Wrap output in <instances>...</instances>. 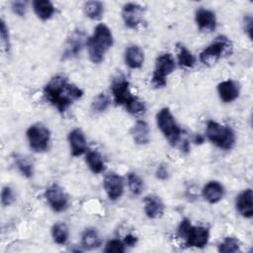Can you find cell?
Listing matches in <instances>:
<instances>
[{
	"mask_svg": "<svg viewBox=\"0 0 253 253\" xmlns=\"http://www.w3.org/2000/svg\"><path fill=\"white\" fill-rule=\"evenodd\" d=\"M43 96L59 113H64L75 101L82 98L83 91L69 82L64 75L57 74L45 84Z\"/></svg>",
	"mask_w": 253,
	"mask_h": 253,
	"instance_id": "obj_1",
	"label": "cell"
},
{
	"mask_svg": "<svg viewBox=\"0 0 253 253\" xmlns=\"http://www.w3.org/2000/svg\"><path fill=\"white\" fill-rule=\"evenodd\" d=\"M113 43L114 38L110 28L105 24H99L86 42L89 59L95 64L101 63Z\"/></svg>",
	"mask_w": 253,
	"mask_h": 253,
	"instance_id": "obj_2",
	"label": "cell"
},
{
	"mask_svg": "<svg viewBox=\"0 0 253 253\" xmlns=\"http://www.w3.org/2000/svg\"><path fill=\"white\" fill-rule=\"evenodd\" d=\"M177 235L184 240L187 247L204 248L209 242L210 230L205 226H194L190 219L184 218L178 226Z\"/></svg>",
	"mask_w": 253,
	"mask_h": 253,
	"instance_id": "obj_3",
	"label": "cell"
},
{
	"mask_svg": "<svg viewBox=\"0 0 253 253\" xmlns=\"http://www.w3.org/2000/svg\"><path fill=\"white\" fill-rule=\"evenodd\" d=\"M206 135L211 142L220 149L230 150L235 145V133L229 126L209 121L207 123Z\"/></svg>",
	"mask_w": 253,
	"mask_h": 253,
	"instance_id": "obj_4",
	"label": "cell"
},
{
	"mask_svg": "<svg viewBox=\"0 0 253 253\" xmlns=\"http://www.w3.org/2000/svg\"><path fill=\"white\" fill-rule=\"evenodd\" d=\"M156 124L167 141L172 146L176 145L180 140L182 130L169 108H162L157 113Z\"/></svg>",
	"mask_w": 253,
	"mask_h": 253,
	"instance_id": "obj_5",
	"label": "cell"
},
{
	"mask_svg": "<svg viewBox=\"0 0 253 253\" xmlns=\"http://www.w3.org/2000/svg\"><path fill=\"white\" fill-rule=\"evenodd\" d=\"M232 49V43L224 36H218L215 40L210 43L207 47H205L200 53V61L207 65L212 66L214 65L223 54L229 52Z\"/></svg>",
	"mask_w": 253,
	"mask_h": 253,
	"instance_id": "obj_6",
	"label": "cell"
},
{
	"mask_svg": "<svg viewBox=\"0 0 253 253\" xmlns=\"http://www.w3.org/2000/svg\"><path fill=\"white\" fill-rule=\"evenodd\" d=\"M175 66V59L171 53L165 52L157 56L151 77L152 85L155 88L165 87L167 84V78L174 71Z\"/></svg>",
	"mask_w": 253,
	"mask_h": 253,
	"instance_id": "obj_7",
	"label": "cell"
},
{
	"mask_svg": "<svg viewBox=\"0 0 253 253\" xmlns=\"http://www.w3.org/2000/svg\"><path fill=\"white\" fill-rule=\"evenodd\" d=\"M29 145L35 152H44L47 150L50 141V131L42 123H37L27 129Z\"/></svg>",
	"mask_w": 253,
	"mask_h": 253,
	"instance_id": "obj_8",
	"label": "cell"
},
{
	"mask_svg": "<svg viewBox=\"0 0 253 253\" xmlns=\"http://www.w3.org/2000/svg\"><path fill=\"white\" fill-rule=\"evenodd\" d=\"M111 92L114 103L117 106H124L125 108L135 98L129 90V82L123 74H117L111 82Z\"/></svg>",
	"mask_w": 253,
	"mask_h": 253,
	"instance_id": "obj_9",
	"label": "cell"
},
{
	"mask_svg": "<svg viewBox=\"0 0 253 253\" xmlns=\"http://www.w3.org/2000/svg\"><path fill=\"white\" fill-rule=\"evenodd\" d=\"M44 199L48 206L56 212H61L69 207V198L58 184H51L44 191Z\"/></svg>",
	"mask_w": 253,
	"mask_h": 253,
	"instance_id": "obj_10",
	"label": "cell"
},
{
	"mask_svg": "<svg viewBox=\"0 0 253 253\" xmlns=\"http://www.w3.org/2000/svg\"><path fill=\"white\" fill-rule=\"evenodd\" d=\"M103 186L108 198L111 201L119 200L124 194V188H125L124 179L121 175L115 172H111L105 176Z\"/></svg>",
	"mask_w": 253,
	"mask_h": 253,
	"instance_id": "obj_11",
	"label": "cell"
},
{
	"mask_svg": "<svg viewBox=\"0 0 253 253\" xmlns=\"http://www.w3.org/2000/svg\"><path fill=\"white\" fill-rule=\"evenodd\" d=\"M143 7L137 3H126L122 10V17L125 25L129 29H135L141 22Z\"/></svg>",
	"mask_w": 253,
	"mask_h": 253,
	"instance_id": "obj_12",
	"label": "cell"
},
{
	"mask_svg": "<svg viewBox=\"0 0 253 253\" xmlns=\"http://www.w3.org/2000/svg\"><path fill=\"white\" fill-rule=\"evenodd\" d=\"M83 44H84V33L80 30L73 31L65 42L64 50L62 53V59H69V58L76 57L80 53L83 47Z\"/></svg>",
	"mask_w": 253,
	"mask_h": 253,
	"instance_id": "obj_13",
	"label": "cell"
},
{
	"mask_svg": "<svg viewBox=\"0 0 253 253\" xmlns=\"http://www.w3.org/2000/svg\"><path fill=\"white\" fill-rule=\"evenodd\" d=\"M195 21L200 31L212 32L216 28L215 14L209 9L199 8L195 14Z\"/></svg>",
	"mask_w": 253,
	"mask_h": 253,
	"instance_id": "obj_14",
	"label": "cell"
},
{
	"mask_svg": "<svg viewBox=\"0 0 253 253\" xmlns=\"http://www.w3.org/2000/svg\"><path fill=\"white\" fill-rule=\"evenodd\" d=\"M143 210L148 218L155 219L163 215L165 206L158 196L148 195L143 199Z\"/></svg>",
	"mask_w": 253,
	"mask_h": 253,
	"instance_id": "obj_15",
	"label": "cell"
},
{
	"mask_svg": "<svg viewBox=\"0 0 253 253\" xmlns=\"http://www.w3.org/2000/svg\"><path fill=\"white\" fill-rule=\"evenodd\" d=\"M67 139L72 156L77 157L86 152L87 142L84 132L80 128H74L71 131H69Z\"/></svg>",
	"mask_w": 253,
	"mask_h": 253,
	"instance_id": "obj_16",
	"label": "cell"
},
{
	"mask_svg": "<svg viewBox=\"0 0 253 253\" xmlns=\"http://www.w3.org/2000/svg\"><path fill=\"white\" fill-rule=\"evenodd\" d=\"M240 93L239 84L231 79L224 80L217 85V94L224 103H231L236 100Z\"/></svg>",
	"mask_w": 253,
	"mask_h": 253,
	"instance_id": "obj_17",
	"label": "cell"
},
{
	"mask_svg": "<svg viewBox=\"0 0 253 253\" xmlns=\"http://www.w3.org/2000/svg\"><path fill=\"white\" fill-rule=\"evenodd\" d=\"M236 211L245 218H251L253 215V192L251 189L242 191L235 201Z\"/></svg>",
	"mask_w": 253,
	"mask_h": 253,
	"instance_id": "obj_18",
	"label": "cell"
},
{
	"mask_svg": "<svg viewBox=\"0 0 253 253\" xmlns=\"http://www.w3.org/2000/svg\"><path fill=\"white\" fill-rule=\"evenodd\" d=\"M125 63L131 69H138L144 62V52L139 45L130 44L125 50Z\"/></svg>",
	"mask_w": 253,
	"mask_h": 253,
	"instance_id": "obj_19",
	"label": "cell"
},
{
	"mask_svg": "<svg viewBox=\"0 0 253 253\" xmlns=\"http://www.w3.org/2000/svg\"><path fill=\"white\" fill-rule=\"evenodd\" d=\"M224 193L225 191L223 186L217 181H211L207 183L202 190L204 199L210 204L218 203L223 198Z\"/></svg>",
	"mask_w": 253,
	"mask_h": 253,
	"instance_id": "obj_20",
	"label": "cell"
},
{
	"mask_svg": "<svg viewBox=\"0 0 253 253\" xmlns=\"http://www.w3.org/2000/svg\"><path fill=\"white\" fill-rule=\"evenodd\" d=\"M130 134L133 141L138 145L147 144L150 140V128L148 124L143 121H137L130 129Z\"/></svg>",
	"mask_w": 253,
	"mask_h": 253,
	"instance_id": "obj_21",
	"label": "cell"
},
{
	"mask_svg": "<svg viewBox=\"0 0 253 253\" xmlns=\"http://www.w3.org/2000/svg\"><path fill=\"white\" fill-rule=\"evenodd\" d=\"M33 9L42 21L49 20L55 12L53 4L48 0H36L33 2Z\"/></svg>",
	"mask_w": 253,
	"mask_h": 253,
	"instance_id": "obj_22",
	"label": "cell"
},
{
	"mask_svg": "<svg viewBox=\"0 0 253 253\" xmlns=\"http://www.w3.org/2000/svg\"><path fill=\"white\" fill-rule=\"evenodd\" d=\"M85 162L88 168L95 174H100L106 169L104 159L97 150H88L85 155Z\"/></svg>",
	"mask_w": 253,
	"mask_h": 253,
	"instance_id": "obj_23",
	"label": "cell"
},
{
	"mask_svg": "<svg viewBox=\"0 0 253 253\" xmlns=\"http://www.w3.org/2000/svg\"><path fill=\"white\" fill-rule=\"evenodd\" d=\"M102 243L98 231L94 228H86L81 235V245L86 250L98 248Z\"/></svg>",
	"mask_w": 253,
	"mask_h": 253,
	"instance_id": "obj_24",
	"label": "cell"
},
{
	"mask_svg": "<svg viewBox=\"0 0 253 253\" xmlns=\"http://www.w3.org/2000/svg\"><path fill=\"white\" fill-rule=\"evenodd\" d=\"M177 60L180 66L185 68H192L196 63L194 54L183 44H177Z\"/></svg>",
	"mask_w": 253,
	"mask_h": 253,
	"instance_id": "obj_25",
	"label": "cell"
},
{
	"mask_svg": "<svg viewBox=\"0 0 253 253\" xmlns=\"http://www.w3.org/2000/svg\"><path fill=\"white\" fill-rule=\"evenodd\" d=\"M51 237L58 245H63L67 242L69 237L68 226L63 222L54 223L51 227Z\"/></svg>",
	"mask_w": 253,
	"mask_h": 253,
	"instance_id": "obj_26",
	"label": "cell"
},
{
	"mask_svg": "<svg viewBox=\"0 0 253 253\" xmlns=\"http://www.w3.org/2000/svg\"><path fill=\"white\" fill-rule=\"evenodd\" d=\"M14 160L17 165L18 170L20 173L26 177V178H31L34 175V164L33 162L26 156L21 155V154H15L14 155Z\"/></svg>",
	"mask_w": 253,
	"mask_h": 253,
	"instance_id": "obj_27",
	"label": "cell"
},
{
	"mask_svg": "<svg viewBox=\"0 0 253 253\" xmlns=\"http://www.w3.org/2000/svg\"><path fill=\"white\" fill-rule=\"evenodd\" d=\"M83 10L89 19L98 20L104 13V5L100 1H87L84 3Z\"/></svg>",
	"mask_w": 253,
	"mask_h": 253,
	"instance_id": "obj_28",
	"label": "cell"
},
{
	"mask_svg": "<svg viewBox=\"0 0 253 253\" xmlns=\"http://www.w3.org/2000/svg\"><path fill=\"white\" fill-rule=\"evenodd\" d=\"M110 103V97L106 93H100L93 98L91 102V110L96 114L103 113L108 109Z\"/></svg>",
	"mask_w": 253,
	"mask_h": 253,
	"instance_id": "obj_29",
	"label": "cell"
},
{
	"mask_svg": "<svg viewBox=\"0 0 253 253\" xmlns=\"http://www.w3.org/2000/svg\"><path fill=\"white\" fill-rule=\"evenodd\" d=\"M127 186L133 196H139L144 188L143 180L134 172L127 174Z\"/></svg>",
	"mask_w": 253,
	"mask_h": 253,
	"instance_id": "obj_30",
	"label": "cell"
},
{
	"mask_svg": "<svg viewBox=\"0 0 253 253\" xmlns=\"http://www.w3.org/2000/svg\"><path fill=\"white\" fill-rule=\"evenodd\" d=\"M218 252L222 253H235L240 252V243L235 237L228 236L223 239V241L217 247Z\"/></svg>",
	"mask_w": 253,
	"mask_h": 253,
	"instance_id": "obj_31",
	"label": "cell"
},
{
	"mask_svg": "<svg viewBox=\"0 0 253 253\" xmlns=\"http://www.w3.org/2000/svg\"><path fill=\"white\" fill-rule=\"evenodd\" d=\"M126 250V245L124 241L119 239H111L109 240L104 248V252L106 253H123Z\"/></svg>",
	"mask_w": 253,
	"mask_h": 253,
	"instance_id": "obj_32",
	"label": "cell"
},
{
	"mask_svg": "<svg viewBox=\"0 0 253 253\" xmlns=\"http://www.w3.org/2000/svg\"><path fill=\"white\" fill-rule=\"evenodd\" d=\"M126 111L131 115H142L145 113V105L137 97H135L126 107Z\"/></svg>",
	"mask_w": 253,
	"mask_h": 253,
	"instance_id": "obj_33",
	"label": "cell"
},
{
	"mask_svg": "<svg viewBox=\"0 0 253 253\" xmlns=\"http://www.w3.org/2000/svg\"><path fill=\"white\" fill-rule=\"evenodd\" d=\"M15 202V194L10 186H5L1 192V204L3 207H9Z\"/></svg>",
	"mask_w": 253,
	"mask_h": 253,
	"instance_id": "obj_34",
	"label": "cell"
},
{
	"mask_svg": "<svg viewBox=\"0 0 253 253\" xmlns=\"http://www.w3.org/2000/svg\"><path fill=\"white\" fill-rule=\"evenodd\" d=\"M12 11L19 17H24L27 12V2L26 1H13L11 4Z\"/></svg>",
	"mask_w": 253,
	"mask_h": 253,
	"instance_id": "obj_35",
	"label": "cell"
},
{
	"mask_svg": "<svg viewBox=\"0 0 253 253\" xmlns=\"http://www.w3.org/2000/svg\"><path fill=\"white\" fill-rule=\"evenodd\" d=\"M1 40H2V43L4 44L6 50L10 49V36H9V30L6 26V23L4 22V20H1Z\"/></svg>",
	"mask_w": 253,
	"mask_h": 253,
	"instance_id": "obj_36",
	"label": "cell"
},
{
	"mask_svg": "<svg viewBox=\"0 0 253 253\" xmlns=\"http://www.w3.org/2000/svg\"><path fill=\"white\" fill-rule=\"evenodd\" d=\"M155 176L157 179L161 180V181H165L169 178L170 176V172L168 169V166L166 164H160L156 171H155Z\"/></svg>",
	"mask_w": 253,
	"mask_h": 253,
	"instance_id": "obj_37",
	"label": "cell"
},
{
	"mask_svg": "<svg viewBox=\"0 0 253 253\" xmlns=\"http://www.w3.org/2000/svg\"><path fill=\"white\" fill-rule=\"evenodd\" d=\"M244 31L247 33L248 37L252 39V17L246 16L244 18Z\"/></svg>",
	"mask_w": 253,
	"mask_h": 253,
	"instance_id": "obj_38",
	"label": "cell"
},
{
	"mask_svg": "<svg viewBox=\"0 0 253 253\" xmlns=\"http://www.w3.org/2000/svg\"><path fill=\"white\" fill-rule=\"evenodd\" d=\"M136 242H137V238L133 234H126L124 239V243L126 246H130V247L134 246Z\"/></svg>",
	"mask_w": 253,
	"mask_h": 253,
	"instance_id": "obj_39",
	"label": "cell"
},
{
	"mask_svg": "<svg viewBox=\"0 0 253 253\" xmlns=\"http://www.w3.org/2000/svg\"><path fill=\"white\" fill-rule=\"evenodd\" d=\"M198 141H199V143H202V142L204 141V138H203L200 134H198V135L195 137V142L198 143Z\"/></svg>",
	"mask_w": 253,
	"mask_h": 253,
	"instance_id": "obj_40",
	"label": "cell"
}]
</instances>
